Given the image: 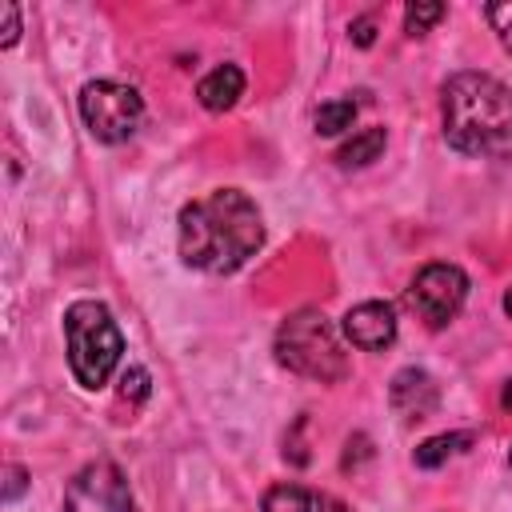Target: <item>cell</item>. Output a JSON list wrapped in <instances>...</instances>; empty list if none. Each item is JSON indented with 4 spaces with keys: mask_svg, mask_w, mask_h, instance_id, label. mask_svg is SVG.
Masks as SVG:
<instances>
[{
    "mask_svg": "<svg viewBox=\"0 0 512 512\" xmlns=\"http://www.w3.org/2000/svg\"><path fill=\"white\" fill-rule=\"evenodd\" d=\"M468 444H472V432H440V436H428L424 444H416L412 460H416V468H440L452 456L468 452Z\"/></svg>",
    "mask_w": 512,
    "mask_h": 512,
    "instance_id": "4fadbf2b",
    "label": "cell"
},
{
    "mask_svg": "<svg viewBox=\"0 0 512 512\" xmlns=\"http://www.w3.org/2000/svg\"><path fill=\"white\" fill-rule=\"evenodd\" d=\"M436 20H444V4H428V0H416L404 8V28L408 36H424Z\"/></svg>",
    "mask_w": 512,
    "mask_h": 512,
    "instance_id": "9a60e30c",
    "label": "cell"
},
{
    "mask_svg": "<svg viewBox=\"0 0 512 512\" xmlns=\"http://www.w3.org/2000/svg\"><path fill=\"white\" fill-rule=\"evenodd\" d=\"M4 36H0V48H12L20 40V8L16 4H4Z\"/></svg>",
    "mask_w": 512,
    "mask_h": 512,
    "instance_id": "d6986e66",
    "label": "cell"
},
{
    "mask_svg": "<svg viewBox=\"0 0 512 512\" xmlns=\"http://www.w3.org/2000/svg\"><path fill=\"white\" fill-rule=\"evenodd\" d=\"M120 396H124V400H144V396H148V372H144L140 364L124 368V376H120Z\"/></svg>",
    "mask_w": 512,
    "mask_h": 512,
    "instance_id": "e0dca14e",
    "label": "cell"
},
{
    "mask_svg": "<svg viewBox=\"0 0 512 512\" xmlns=\"http://www.w3.org/2000/svg\"><path fill=\"white\" fill-rule=\"evenodd\" d=\"M504 312H508V320H512V288L504 292Z\"/></svg>",
    "mask_w": 512,
    "mask_h": 512,
    "instance_id": "7402d4cb",
    "label": "cell"
},
{
    "mask_svg": "<svg viewBox=\"0 0 512 512\" xmlns=\"http://www.w3.org/2000/svg\"><path fill=\"white\" fill-rule=\"evenodd\" d=\"M180 260L208 276L240 272L264 244V216L256 200L240 188H216L188 200L176 216Z\"/></svg>",
    "mask_w": 512,
    "mask_h": 512,
    "instance_id": "6da1fadb",
    "label": "cell"
},
{
    "mask_svg": "<svg viewBox=\"0 0 512 512\" xmlns=\"http://www.w3.org/2000/svg\"><path fill=\"white\" fill-rule=\"evenodd\" d=\"M500 404L512 412V380H504V392H500Z\"/></svg>",
    "mask_w": 512,
    "mask_h": 512,
    "instance_id": "44dd1931",
    "label": "cell"
},
{
    "mask_svg": "<svg viewBox=\"0 0 512 512\" xmlns=\"http://www.w3.org/2000/svg\"><path fill=\"white\" fill-rule=\"evenodd\" d=\"M348 36H352L360 48H368V44L376 40V32H372V16H360V20H352V24H348Z\"/></svg>",
    "mask_w": 512,
    "mask_h": 512,
    "instance_id": "ffe728a7",
    "label": "cell"
},
{
    "mask_svg": "<svg viewBox=\"0 0 512 512\" xmlns=\"http://www.w3.org/2000/svg\"><path fill=\"white\" fill-rule=\"evenodd\" d=\"M260 512H352L344 500L320 492V488H304V484H272L260 500Z\"/></svg>",
    "mask_w": 512,
    "mask_h": 512,
    "instance_id": "30bf717a",
    "label": "cell"
},
{
    "mask_svg": "<svg viewBox=\"0 0 512 512\" xmlns=\"http://www.w3.org/2000/svg\"><path fill=\"white\" fill-rule=\"evenodd\" d=\"M24 488H28V472H24L20 464H8V468H4V500L12 504Z\"/></svg>",
    "mask_w": 512,
    "mask_h": 512,
    "instance_id": "ac0fdd59",
    "label": "cell"
},
{
    "mask_svg": "<svg viewBox=\"0 0 512 512\" xmlns=\"http://www.w3.org/2000/svg\"><path fill=\"white\" fill-rule=\"evenodd\" d=\"M244 96V68L240 64H216L208 76L196 84V100L208 112H228Z\"/></svg>",
    "mask_w": 512,
    "mask_h": 512,
    "instance_id": "8fae6325",
    "label": "cell"
},
{
    "mask_svg": "<svg viewBox=\"0 0 512 512\" xmlns=\"http://www.w3.org/2000/svg\"><path fill=\"white\" fill-rule=\"evenodd\" d=\"M484 16H488V24H492L496 40L504 44V52L512 56V0H508V4H488V8H484Z\"/></svg>",
    "mask_w": 512,
    "mask_h": 512,
    "instance_id": "2e32d148",
    "label": "cell"
},
{
    "mask_svg": "<svg viewBox=\"0 0 512 512\" xmlns=\"http://www.w3.org/2000/svg\"><path fill=\"white\" fill-rule=\"evenodd\" d=\"M344 336L360 348V352H384L396 340V312L384 300H364L356 308L344 312Z\"/></svg>",
    "mask_w": 512,
    "mask_h": 512,
    "instance_id": "ba28073f",
    "label": "cell"
},
{
    "mask_svg": "<svg viewBox=\"0 0 512 512\" xmlns=\"http://www.w3.org/2000/svg\"><path fill=\"white\" fill-rule=\"evenodd\" d=\"M508 464H512V448H508Z\"/></svg>",
    "mask_w": 512,
    "mask_h": 512,
    "instance_id": "603a6c76",
    "label": "cell"
},
{
    "mask_svg": "<svg viewBox=\"0 0 512 512\" xmlns=\"http://www.w3.org/2000/svg\"><path fill=\"white\" fill-rule=\"evenodd\" d=\"M64 512H136L128 476L112 460L84 464L64 484Z\"/></svg>",
    "mask_w": 512,
    "mask_h": 512,
    "instance_id": "52a82bcc",
    "label": "cell"
},
{
    "mask_svg": "<svg viewBox=\"0 0 512 512\" xmlns=\"http://www.w3.org/2000/svg\"><path fill=\"white\" fill-rule=\"evenodd\" d=\"M64 344H68V368L80 388L96 392L112 380L124 356V336L100 300H76L64 308Z\"/></svg>",
    "mask_w": 512,
    "mask_h": 512,
    "instance_id": "3957f363",
    "label": "cell"
},
{
    "mask_svg": "<svg viewBox=\"0 0 512 512\" xmlns=\"http://www.w3.org/2000/svg\"><path fill=\"white\" fill-rule=\"evenodd\" d=\"M404 300H408V308H412L428 328H444V324H452V320L460 316V308H464V300H468V276H464V268L444 264V260L424 264V268L412 276Z\"/></svg>",
    "mask_w": 512,
    "mask_h": 512,
    "instance_id": "8992f818",
    "label": "cell"
},
{
    "mask_svg": "<svg viewBox=\"0 0 512 512\" xmlns=\"http://www.w3.org/2000/svg\"><path fill=\"white\" fill-rule=\"evenodd\" d=\"M352 120H356V100L340 96V100L320 104L312 124H316V136H340V132H348V128H352Z\"/></svg>",
    "mask_w": 512,
    "mask_h": 512,
    "instance_id": "5bb4252c",
    "label": "cell"
},
{
    "mask_svg": "<svg viewBox=\"0 0 512 512\" xmlns=\"http://www.w3.org/2000/svg\"><path fill=\"white\" fill-rule=\"evenodd\" d=\"M388 404L404 420H428L440 404V388L424 368H400L388 384Z\"/></svg>",
    "mask_w": 512,
    "mask_h": 512,
    "instance_id": "9c48e42d",
    "label": "cell"
},
{
    "mask_svg": "<svg viewBox=\"0 0 512 512\" xmlns=\"http://www.w3.org/2000/svg\"><path fill=\"white\" fill-rule=\"evenodd\" d=\"M384 144H388V132H384L380 124H372V128L352 132V136L336 148V156H332V160H336L340 168H368L372 160H380Z\"/></svg>",
    "mask_w": 512,
    "mask_h": 512,
    "instance_id": "7c38bea8",
    "label": "cell"
},
{
    "mask_svg": "<svg viewBox=\"0 0 512 512\" xmlns=\"http://www.w3.org/2000/svg\"><path fill=\"white\" fill-rule=\"evenodd\" d=\"M276 360L316 384H336L348 376V352L340 348V336L320 308H296L284 316L276 328Z\"/></svg>",
    "mask_w": 512,
    "mask_h": 512,
    "instance_id": "277c9868",
    "label": "cell"
},
{
    "mask_svg": "<svg viewBox=\"0 0 512 512\" xmlns=\"http://www.w3.org/2000/svg\"><path fill=\"white\" fill-rule=\"evenodd\" d=\"M76 108H80L84 128L100 144H124L128 136H136V128L144 120L140 92L120 80H88L76 96Z\"/></svg>",
    "mask_w": 512,
    "mask_h": 512,
    "instance_id": "5b68a950",
    "label": "cell"
},
{
    "mask_svg": "<svg viewBox=\"0 0 512 512\" xmlns=\"http://www.w3.org/2000/svg\"><path fill=\"white\" fill-rule=\"evenodd\" d=\"M448 148L480 160H512V88L488 72H456L440 88Z\"/></svg>",
    "mask_w": 512,
    "mask_h": 512,
    "instance_id": "7a4b0ae2",
    "label": "cell"
}]
</instances>
